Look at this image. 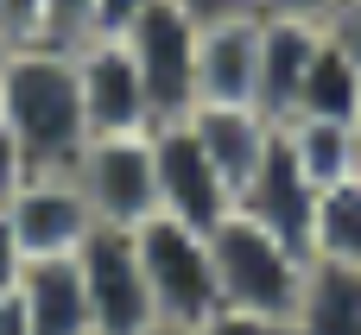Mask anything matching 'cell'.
Segmentation results:
<instances>
[{"mask_svg": "<svg viewBox=\"0 0 361 335\" xmlns=\"http://www.w3.org/2000/svg\"><path fill=\"white\" fill-rule=\"evenodd\" d=\"M0 101H6V120L19 139V177L25 171H70L76 152L89 146L76 63L63 44H19L0 63Z\"/></svg>", "mask_w": 361, "mask_h": 335, "instance_id": "1", "label": "cell"}, {"mask_svg": "<svg viewBox=\"0 0 361 335\" xmlns=\"http://www.w3.org/2000/svg\"><path fill=\"white\" fill-rule=\"evenodd\" d=\"M209 253H216V285H222V304H228V310L292 317L298 285H305V266H311L305 247H292V241L273 234L267 222L228 209V215L209 228Z\"/></svg>", "mask_w": 361, "mask_h": 335, "instance_id": "2", "label": "cell"}, {"mask_svg": "<svg viewBox=\"0 0 361 335\" xmlns=\"http://www.w3.org/2000/svg\"><path fill=\"white\" fill-rule=\"evenodd\" d=\"M140 241V266L152 285V310L171 329H197L203 317L222 310V285H216V253H209V228L152 215L133 228Z\"/></svg>", "mask_w": 361, "mask_h": 335, "instance_id": "3", "label": "cell"}, {"mask_svg": "<svg viewBox=\"0 0 361 335\" xmlns=\"http://www.w3.org/2000/svg\"><path fill=\"white\" fill-rule=\"evenodd\" d=\"M197 32H203V13L190 0H146L121 25V44H127L159 120L197 114Z\"/></svg>", "mask_w": 361, "mask_h": 335, "instance_id": "4", "label": "cell"}, {"mask_svg": "<svg viewBox=\"0 0 361 335\" xmlns=\"http://www.w3.org/2000/svg\"><path fill=\"white\" fill-rule=\"evenodd\" d=\"M89 215L102 228H140L159 215V171H152V133H89V146L70 165Z\"/></svg>", "mask_w": 361, "mask_h": 335, "instance_id": "5", "label": "cell"}, {"mask_svg": "<svg viewBox=\"0 0 361 335\" xmlns=\"http://www.w3.org/2000/svg\"><path fill=\"white\" fill-rule=\"evenodd\" d=\"M76 266H82V291H89V323H95V335H146L159 323L133 228H102L95 222L89 241L76 247Z\"/></svg>", "mask_w": 361, "mask_h": 335, "instance_id": "6", "label": "cell"}, {"mask_svg": "<svg viewBox=\"0 0 361 335\" xmlns=\"http://www.w3.org/2000/svg\"><path fill=\"white\" fill-rule=\"evenodd\" d=\"M152 171H159V215H171V222L216 228V222L235 209V190H228V177L216 171V158L203 152L190 114L152 127Z\"/></svg>", "mask_w": 361, "mask_h": 335, "instance_id": "7", "label": "cell"}, {"mask_svg": "<svg viewBox=\"0 0 361 335\" xmlns=\"http://www.w3.org/2000/svg\"><path fill=\"white\" fill-rule=\"evenodd\" d=\"M76 63V95H82V120L89 133H152L159 114H152V95L121 44V32H95L70 51Z\"/></svg>", "mask_w": 361, "mask_h": 335, "instance_id": "8", "label": "cell"}, {"mask_svg": "<svg viewBox=\"0 0 361 335\" xmlns=\"http://www.w3.org/2000/svg\"><path fill=\"white\" fill-rule=\"evenodd\" d=\"M0 209L13 222L25 260H63L95 228V215H89V203H82V190H76L70 171H25V177H13L6 196H0Z\"/></svg>", "mask_w": 361, "mask_h": 335, "instance_id": "9", "label": "cell"}, {"mask_svg": "<svg viewBox=\"0 0 361 335\" xmlns=\"http://www.w3.org/2000/svg\"><path fill=\"white\" fill-rule=\"evenodd\" d=\"M197 108H260V6H235V13L203 19Z\"/></svg>", "mask_w": 361, "mask_h": 335, "instance_id": "10", "label": "cell"}, {"mask_svg": "<svg viewBox=\"0 0 361 335\" xmlns=\"http://www.w3.org/2000/svg\"><path fill=\"white\" fill-rule=\"evenodd\" d=\"M317 196H324V184L298 165V152H292V139H286V127H279V133H273V146H267V158H260V165H254V177L241 184L235 209H241V215H254V222H267L273 234H286L292 247H305V253H311Z\"/></svg>", "mask_w": 361, "mask_h": 335, "instance_id": "11", "label": "cell"}, {"mask_svg": "<svg viewBox=\"0 0 361 335\" xmlns=\"http://www.w3.org/2000/svg\"><path fill=\"white\" fill-rule=\"evenodd\" d=\"M13 298H19V310H25L32 335H95L76 253H63V260H25Z\"/></svg>", "mask_w": 361, "mask_h": 335, "instance_id": "12", "label": "cell"}, {"mask_svg": "<svg viewBox=\"0 0 361 335\" xmlns=\"http://www.w3.org/2000/svg\"><path fill=\"white\" fill-rule=\"evenodd\" d=\"M317 38H324V25H311V19L260 13V114H273V120L292 114L298 82L317 57Z\"/></svg>", "mask_w": 361, "mask_h": 335, "instance_id": "13", "label": "cell"}, {"mask_svg": "<svg viewBox=\"0 0 361 335\" xmlns=\"http://www.w3.org/2000/svg\"><path fill=\"white\" fill-rule=\"evenodd\" d=\"M298 335H361V266L355 260H324L311 253L298 304H292Z\"/></svg>", "mask_w": 361, "mask_h": 335, "instance_id": "14", "label": "cell"}, {"mask_svg": "<svg viewBox=\"0 0 361 335\" xmlns=\"http://www.w3.org/2000/svg\"><path fill=\"white\" fill-rule=\"evenodd\" d=\"M190 127H197L203 152L216 158V171L228 177L235 196H241V184L254 177V165L267 158V146H273V133H279V120L260 114V108H197Z\"/></svg>", "mask_w": 361, "mask_h": 335, "instance_id": "15", "label": "cell"}, {"mask_svg": "<svg viewBox=\"0 0 361 335\" xmlns=\"http://www.w3.org/2000/svg\"><path fill=\"white\" fill-rule=\"evenodd\" d=\"M355 108H361V70L349 63V51H343V44L330 38V25H324L317 57H311V70H305L298 101H292L286 120H355Z\"/></svg>", "mask_w": 361, "mask_h": 335, "instance_id": "16", "label": "cell"}, {"mask_svg": "<svg viewBox=\"0 0 361 335\" xmlns=\"http://www.w3.org/2000/svg\"><path fill=\"white\" fill-rule=\"evenodd\" d=\"M311 253L324 260H355L361 266V177H343L317 196V222H311Z\"/></svg>", "mask_w": 361, "mask_h": 335, "instance_id": "17", "label": "cell"}, {"mask_svg": "<svg viewBox=\"0 0 361 335\" xmlns=\"http://www.w3.org/2000/svg\"><path fill=\"white\" fill-rule=\"evenodd\" d=\"M286 127V139H292V152H298V165L330 190V184H343V177H355V152H349V120H279Z\"/></svg>", "mask_w": 361, "mask_h": 335, "instance_id": "18", "label": "cell"}, {"mask_svg": "<svg viewBox=\"0 0 361 335\" xmlns=\"http://www.w3.org/2000/svg\"><path fill=\"white\" fill-rule=\"evenodd\" d=\"M102 32V0H44V19H38V44H63L76 51L82 38Z\"/></svg>", "mask_w": 361, "mask_h": 335, "instance_id": "19", "label": "cell"}, {"mask_svg": "<svg viewBox=\"0 0 361 335\" xmlns=\"http://www.w3.org/2000/svg\"><path fill=\"white\" fill-rule=\"evenodd\" d=\"M190 335H298L292 329V317H260V310H216V317H203Z\"/></svg>", "mask_w": 361, "mask_h": 335, "instance_id": "20", "label": "cell"}, {"mask_svg": "<svg viewBox=\"0 0 361 335\" xmlns=\"http://www.w3.org/2000/svg\"><path fill=\"white\" fill-rule=\"evenodd\" d=\"M38 19H44V0H0V25L13 44H38Z\"/></svg>", "mask_w": 361, "mask_h": 335, "instance_id": "21", "label": "cell"}, {"mask_svg": "<svg viewBox=\"0 0 361 335\" xmlns=\"http://www.w3.org/2000/svg\"><path fill=\"white\" fill-rule=\"evenodd\" d=\"M19 272H25V247H19V234H13V222L0 209V298L19 291Z\"/></svg>", "mask_w": 361, "mask_h": 335, "instance_id": "22", "label": "cell"}, {"mask_svg": "<svg viewBox=\"0 0 361 335\" xmlns=\"http://www.w3.org/2000/svg\"><path fill=\"white\" fill-rule=\"evenodd\" d=\"M260 13H279V19H311V25H330L343 0H254Z\"/></svg>", "mask_w": 361, "mask_h": 335, "instance_id": "23", "label": "cell"}, {"mask_svg": "<svg viewBox=\"0 0 361 335\" xmlns=\"http://www.w3.org/2000/svg\"><path fill=\"white\" fill-rule=\"evenodd\" d=\"M330 38L349 51V63L361 70V0H343V6H336V19H330Z\"/></svg>", "mask_w": 361, "mask_h": 335, "instance_id": "24", "label": "cell"}, {"mask_svg": "<svg viewBox=\"0 0 361 335\" xmlns=\"http://www.w3.org/2000/svg\"><path fill=\"white\" fill-rule=\"evenodd\" d=\"M13 177H19V139H13V120H6V101H0V196H6Z\"/></svg>", "mask_w": 361, "mask_h": 335, "instance_id": "25", "label": "cell"}, {"mask_svg": "<svg viewBox=\"0 0 361 335\" xmlns=\"http://www.w3.org/2000/svg\"><path fill=\"white\" fill-rule=\"evenodd\" d=\"M140 6H146V0H102V32H121Z\"/></svg>", "mask_w": 361, "mask_h": 335, "instance_id": "26", "label": "cell"}, {"mask_svg": "<svg viewBox=\"0 0 361 335\" xmlns=\"http://www.w3.org/2000/svg\"><path fill=\"white\" fill-rule=\"evenodd\" d=\"M0 335H32V323H25V310H19V298H13V291L0 298Z\"/></svg>", "mask_w": 361, "mask_h": 335, "instance_id": "27", "label": "cell"}, {"mask_svg": "<svg viewBox=\"0 0 361 335\" xmlns=\"http://www.w3.org/2000/svg\"><path fill=\"white\" fill-rule=\"evenodd\" d=\"M349 152H355V177H361V108H355V120H349Z\"/></svg>", "mask_w": 361, "mask_h": 335, "instance_id": "28", "label": "cell"}, {"mask_svg": "<svg viewBox=\"0 0 361 335\" xmlns=\"http://www.w3.org/2000/svg\"><path fill=\"white\" fill-rule=\"evenodd\" d=\"M13 51H19V44H13V38H6V25H0V63H6Z\"/></svg>", "mask_w": 361, "mask_h": 335, "instance_id": "29", "label": "cell"}, {"mask_svg": "<svg viewBox=\"0 0 361 335\" xmlns=\"http://www.w3.org/2000/svg\"><path fill=\"white\" fill-rule=\"evenodd\" d=\"M146 335H190V329H171V323H152Z\"/></svg>", "mask_w": 361, "mask_h": 335, "instance_id": "30", "label": "cell"}]
</instances>
